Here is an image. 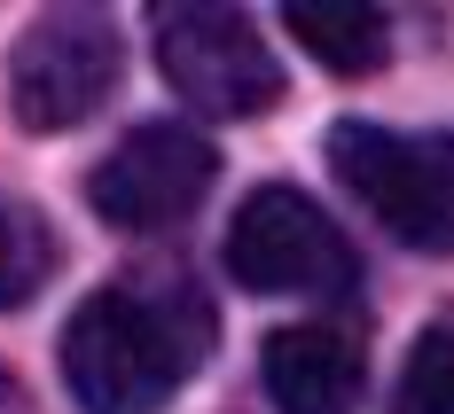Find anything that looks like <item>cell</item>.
Returning <instances> with one entry per match:
<instances>
[{
	"label": "cell",
	"instance_id": "5b68a950",
	"mask_svg": "<svg viewBox=\"0 0 454 414\" xmlns=\"http://www.w3.org/2000/svg\"><path fill=\"white\" fill-rule=\"evenodd\" d=\"M157 32V71L165 87L181 94L196 118H267L282 102V63L274 47L259 40V24L243 8H220V0H188V8H157L149 16Z\"/></svg>",
	"mask_w": 454,
	"mask_h": 414
},
{
	"label": "cell",
	"instance_id": "7a4b0ae2",
	"mask_svg": "<svg viewBox=\"0 0 454 414\" xmlns=\"http://www.w3.org/2000/svg\"><path fill=\"white\" fill-rule=\"evenodd\" d=\"M337 188L400 250L454 258V134H400L376 118H337L321 141Z\"/></svg>",
	"mask_w": 454,
	"mask_h": 414
},
{
	"label": "cell",
	"instance_id": "8fae6325",
	"mask_svg": "<svg viewBox=\"0 0 454 414\" xmlns=\"http://www.w3.org/2000/svg\"><path fill=\"white\" fill-rule=\"evenodd\" d=\"M0 414H32V391L16 383V368H0Z\"/></svg>",
	"mask_w": 454,
	"mask_h": 414
},
{
	"label": "cell",
	"instance_id": "8992f818",
	"mask_svg": "<svg viewBox=\"0 0 454 414\" xmlns=\"http://www.w3.org/2000/svg\"><path fill=\"white\" fill-rule=\"evenodd\" d=\"M212 180H220V149L188 118H149L87 172V211L118 234H165L212 196Z\"/></svg>",
	"mask_w": 454,
	"mask_h": 414
},
{
	"label": "cell",
	"instance_id": "3957f363",
	"mask_svg": "<svg viewBox=\"0 0 454 414\" xmlns=\"http://www.w3.org/2000/svg\"><path fill=\"white\" fill-rule=\"evenodd\" d=\"M235 289L251 297H353L361 289V250L353 234L321 211L306 188H251L227 219V242H220Z\"/></svg>",
	"mask_w": 454,
	"mask_h": 414
},
{
	"label": "cell",
	"instance_id": "52a82bcc",
	"mask_svg": "<svg viewBox=\"0 0 454 414\" xmlns=\"http://www.w3.org/2000/svg\"><path fill=\"white\" fill-rule=\"evenodd\" d=\"M259 383H267L274 414H361L368 368L361 344L329 321H290L259 344Z\"/></svg>",
	"mask_w": 454,
	"mask_h": 414
},
{
	"label": "cell",
	"instance_id": "30bf717a",
	"mask_svg": "<svg viewBox=\"0 0 454 414\" xmlns=\"http://www.w3.org/2000/svg\"><path fill=\"white\" fill-rule=\"evenodd\" d=\"M384 414H454V313L431 321L408 344L400 360V383H392V407Z\"/></svg>",
	"mask_w": 454,
	"mask_h": 414
},
{
	"label": "cell",
	"instance_id": "277c9868",
	"mask_svg": "<svg viewBox=\"0 0 454 414\" xmlns=\"http://www.w3.org/2000/svg\"><path fill=\"white\" fill-rule=\"evenodd\" d=\"M126 79L118 16L102 8H40L8 47V118L24 134H79Z\"/></svg>",
	"mask_w": 454,
	"mask_h": 414
},
{
	"label": "cell",
	"instance_id": "6da1fadb",
	"mask_svg": "<svg viewBox=\"0 0 454 414\" xmlns=\"http://www.w3.org/2000/svg\"><path fill=\"white\" fill-rule=\"evenodd\" d=\"M220 352V305L188 266H126L63 321V391L79 414H165Z\"/></svg>",
	"mask_w": 454,
	"mask_h": 414
},
{
	"label": "cell",
	"instance_id": "9c48e42d",
	"mask_svg": "<svg viewBox=\"0 0 454 414\" xmlns=\"http://www.w3.org/2000/svg\"><path fill=\"white\" fill-rule=\"evenodd\" d=\"M55 266H63V234L47 227V211L0 188V313H24L55 281Z\"/></svg>",
	"mask_w": 454,
	"mask_h": 414
},
{
	"label": "cell",
	"instance_id": "ba28073f",
	"mask_svg": "<svg viewBox=\"0 0 454 414\" xmlns=\"http://www.w3.org/2000/svg\"><path fill=\"white\" fill-rule=\"evenodd\" d=\"M282 24L306 40L321 71H337V79H368V71H384V55H392V16L376 8V0H290L282 8Z\"/></svg>",
	"mask_w": 454,
	"mask_h": 414
}]
</instances>
